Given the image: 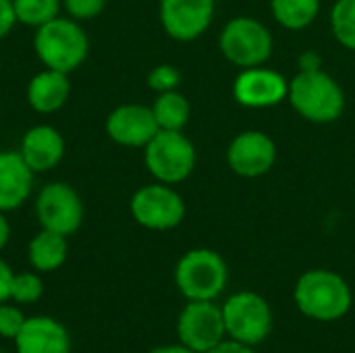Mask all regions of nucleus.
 <instances>
[{"mask_svg": "<svg viewBox=\"0 0 355 353\" xmlns=\"http://www.w3.org/2000/svg\"><path fill=\"white\" fill-rule=\"evenodd\" d=\"M287 98L302 119L316 125L335 123L345 110L343 87L333 75L322 69L300 71L289 81Z\"/></svg>", "mask_w": 355, "mask_h": 353, "instance_id": "1", "label": "nucleus"}, {"mask_svg": "<svg viewBox=\"0 0 355 353\" xmlns=\"http://www.w3.org/2000/svg\"><path fill=\"white\" fill-rule=\"evenodd\" d=\"M293 300L304 316L320 322H333L349 312L354 295L339 273L314 268L297 279Z\"/></svg>", "mask_w": 355, "mask_h": 353, "instance_id": "2", "label": "nucleus"}, {"mask_svg": "<svg viewBox=\"0 0 355 353\" xmlns=\"http://www.w3.org/2000/svg\"><path fill=\"white\" fill-rule=\"evenodd\" d=\"M33 50L46 69L69 75L85 62L89 54V40L79 21L60 15L35 29Z\"/></svg>", "mask_w": 355, "mask_h": 353, "instance_id": "3", "label": "nucleus"}, {"mask_svg": "<svg viewBox=\"0 0 355 353\" xmlns=\"http://www.w3.org/2000/svg\"><path fill=\"white\" fill-rule=\"evenodd\" d=\"M175 283L189 302H214L229 283V268L214 250H189L175 266Z\"/></svg>", "mask_w": 355, "mask_h": 353, "instance_id": "4", "label": "nucleus"}, {"mask_svg": "<svg viewBox=\"0 0 355 353\" xmlns=\"http://www.w3.org/2000/svg\"><path fill=\"white\" fill-rule=\"evenodd\" d=\"M196 146L183 131H158L144 148V162L154 181L177 185L196 169Z\"/></svg>", "mask_w": 355, "mask_h": 353, "instance_id": "5", "label": "nucleus"}, {"mask_svg": "<svg viewBox=\"0 0 355 353\" xmlns=\"http://www.w3.org/2000/svg\"><path fill=\"white\" fill-rule=\"evenodd\" d=\"M218 48L231 64L250 69L264 64L272 56L275 40L268 27L258 19L233 17L218 35Z\"/></svg>", "mask_w": 355, "mask_h": 353, "instance_id": "6", "label": "nucleus"}, {"mask_svg": "<svg viewBox=\"0 0 355 353\" xmlns=\"http://www.w3.org/2000/svg\"><path fill=\"white\" fill-rule=\"evenodd\" d=\"M131 216L150 231H171L185 218V202L181 193L166 183L154 181L139 187L129 202Z\"/></svg>", "mask_w": 355, "mask_h": 353, "instance_id": "7", "label": "nucleus"}, {"mask_svg": "<svg viewBox=\"0 0 355 353\" xmlns=\"http://www.w3.org/2000/svg\"><path fill=\"white\" fill-rule=\"evenodd\" d=\"M223 320L231 339L258 345L272 331V310L268 302L254 291H239L223 304Z\"/></svg>", "mask_w": 355, "mask_h": 353, "instance_id": "8", "label": "nucleus"}, {"mask_svg": "<svg viewBox=\"0 0 355 353\" xmlns=\"http://www.w3.org/2000/svg\"><path fill=\"white\" fill-rule=\"evenodd\" d=\"M83 214L79 191L64 181H50L35 196V216L42 229L69 237L81 227Z\"/></svg>", "mask_w": 355, "mask_h": 353, "instance_id": "9", "label": "nucleus"}, {"mask_svg": "<svg viewBox=\"0 0 355 353\" xmlns=\"http://www.w3.org/2000/svg\"><path fill=\"white\" fill-rule=\"evenodd\" d=\"M177 335L185 347L196 353L210 352L227 335L223 308L214 302H189L179 316Z\"/></svg>", "mask_w": 355, "mask_h": 353, "instance_id": "10", "label": "nucleus"}, {"mask_svg": "<svg viewBox=\"0 0 355 353\" xmlns=\"http://www.w3.org/2000/svg\"><path fill=\"white\" fill-rule=\"evenodd\" d=\"M216 0H160V25L177 42L202 37L214 21Z\"/></svg>", "mask_w": 355, "mask_h": 353, "instance_id": "11", "label": "nucleus"}, {"mask_svg": "<svg viewBox=\"0 0 355 353\" xmlns=\"http://www.w3.org/2000/svg\"><path fill=\"white\" fill-rule=\"evenodd\" d=\"M277 162V144L264 131H241L237 133L227 148L229 169L243 177L256 179L272 171Z\"/></svg>", "mask_w": 355, "mask_h": 353, "instance_id": "12", "label": "nucleus"}, {"mask_svg": "<svg viewBox=\"0 0 355 353\" xmlns=\"http://www.w3.org/2000/svg\"><path fill=\"white\" fill-rule=\"evenodd\" d=\"M289 81L264 64L241 69L233 81V98L245 108H270L287 100Z\"/></svg>", "mask_w": 355, "mask_h": 353, "instance_id": "13", "label": "nucleus"}, {"mask_svg": "<svg viewBox=\"0 0 355 353\" xmlns=\"http://www.w3.org/2000/svg\"><path fill=\"white\" fill-rule=\"evenodd\" d=\"M110 141L123 148H146L150 139L160 131L150 106L144 104H121L106 117L104 123Z\"/></svg>", "mask_w": 355, "mask_h": 353, "instance_id": "14", "label": "nucleus"}, {"mask_svg": "<svg viewBox=\"0 0 355 353\" xmlns=\"http://www.w3.org/2000/svg\"><path fill=\"white\" fill-rule=\"evenodd\" d=\"M64 152H67V144L62 133L46 123L29 127L19 144V154L35 175L56 169L62 162Z\"/></svg>", "mask_w": 355, "mask_h": 353, "instance_id": "15", "label": "nucleus"}, {"mask_svg": "<svg viewBox=\"0 0 355 353\" xmlns=\"http://www.w3.org/2000/svg\"><path fill=\"white\" fill-rule=\"evenodd\" d=\"M33 177L19 150H0V212H12L29 200Z\"/></svg>", "mask_w": 355, "mask_h": 353, "instance_id": "16", "label": "nucleus"}, {"mask_svg": "<svg viewBox=\"0 0 355 353\" xmlns=\"http://www.w3.org/2000/svg\"><path fill=\"white\" fill-rule=\"evenodd\" d=\"M19 353H69L71 339L67 329L48 316L25 318L19 335L15 337Z\"/></svg>", "mask_w": 355, "mask_h": 353, "instance_id": "17", "label": "nucleus"}, {"mask_svg": "<svg viewBox=\"0 0 355 353\" xmlns=\"http://www.w3.org/2000/svg\"><path fill=\"white\" fill-rule=\"evenodd\" d=\"M27 104L31 110L40 114H52L58 112L71 94V81L67 73L54 71V69H42L35 73L27 83Z\"/></svg>", "mask_w": 355, "mask_h": 353, "instance_id": "18", "label": "nucleus"}, {"mask_svg": "<svg viewBox=\"0 0 355 353\" xmlns=\"http://www.w3.org/2000/svg\"><path fill=\"white\" fill-rule=\"evenodd\" d=\"M67 254H69L67 237L48 229H42L29 241V248H27V258L31 266L40 273H52L60 268L67 260Z\"/></svg>", "mask_w": 355, "mask_h": 353, "instance_id": "19", "label": "nucleus"}, {"mask_svg": "<svg viewBox=\"0 0 355 353\" xmlns=\"http://www.w3.org/2000/svg\"><path fill=\"white\" fill-rule=\"evenodd\" d=\"M150 108L154 112L158 129L162 131H183L191 117L189 100L179 89L158 94Z\"/></svg>", "mask_w": 355, "mask_h": 353, "instance_id": "20", "label": "nucleus"}, {"mask_svg": "<svg viewBox=\"0 0 355 353\" xmlns=\"http://www.w3.org/2000/svg\"><path fill=\"white\" fill-rule=\"evenodd\" d=\"M270 12L281 27L300 31L316 21L320 0H270Z\"/></svg>", "mask_w": 355, "mask_h": 353, "instance_id": "21", "label": "nucleus"}, {"mask_svg": "<svg viewBox=\"0 0 355 353\" xmlns=\"http://www.w3.org/2000/svg\"><path fill=\"white\" fill-rule=\"evenodd\" d=\"M17 23L25 27H42L48 21L60 17L62 0H12Z\"/></svg>", "mask_w": 355, "mask_h": 353, "instance_id": "22", "label": "nucleus"}, {"mask_svg": "<svg viewBox=\"0 0 355 353\" xmlns=\"http://www.w3.org/2000/svg\"><path fill=\"white\" fill-rule=\"evenodd\" d=\"M333 37L347 50H355V0H337L331 8Z\"/></svg>", "mask_w": 355, "mask_h": 353, "instance_id": "23", "label": "nucleus"}, {"mask_svg": "<svg viewBox=\"0 0 355 353\" xmlns=\"http://www.w3.org/2000/svg\"><path fill=\"white\" fill-rule=\"evenodd\" d=\"M44 293V283L37 275L33 273H19L12 277L10 285V298L19 304H33L42 298Z\"/></svg>", "mask_w": 355, "mask_h": 353, "instance_id": "24", "label": "nucleus"}, {"mask_svg": "<svg viewBox=\"0 0 355 353\" xmlns=\"http://www.w3.org/2000/svg\"><path fill=\"white\" fill-rule=\"evenodd\" d=\"M148 85L156 94L179 89L181 85V71L173 64H158L148 73Z\"/></svg>", "mask_w": 355, "mask_h": 353, "instance_id": "25", "label": "nucleus"}, {"mask_svg": "<svg viewBox=\"0 0 355 353\" xmlns=\"http://www.w3.org/2000/svg\"><path fill=\"white\" fill-rule=\"evenodd\" d=\"M108 0H62V10L67 17L83 23L96 19L104 8Z\"/></svg>", "mask_w": 355, "mask_h": 353, "instance_id": "26", "label": "nucleus"}, {"mask_svg": "<svg viewBox=\"0 0 355 353\" xmlns=\"http://www.w3.org/2000/svg\"><path fill=\"white\" fill-rule=\"evenodd\" d=\"M25 318L23 314L12 306H0V337L15 339L23 327Z\"/></svg>", "mask_w": 355, "mask_h": 353, "instance_id": "27", "label": "nucleus"}, {"mask_svg": "<svg viewBox=\"0 0 355 353\" xmlns=\"http://www.w3.org/2000/svg\"><path fill=\"white\" fill-rule=\"evenodd\" d=\"M17 25L12 0H0V40H4Z\"/></svg>", "mask_w": 355, "mask_h": 353, "instance_id": "28", "label": "nucleus"}, {"mask_svg": "<svg viewBox=\"0 0 355 353\" xmlns=\"http://www.w3.org/2000/svg\"><path fill=\"white\" fill-rule=\"evenodd\" d=\"M12 277L15 273L10 270V266L0 260V304L6 302L10 298V285H12Z\"/></svg>", "mask_w": 355, "mask_h": 353, "instance_id": "29", "label": "nucleus"}, {"mask_svg": "<svg viewBox=\"0 0 355 353\" xmlns=\"http://www.w3.org/2000/svg\"><path fill=\"white\" fill-rule=\"evenodd\" d=\"M206 353H256L254 352V347L252 345H245V343H239V341H235V339H231V341H220L216 347H212L210 352Z\"/></svg>", "mask_w": 355, "mask_h": 353, "instance_id": "30", "label": "nucleus"}, {"mask_svg": "<svg viewBox=\"0 0 355 353\" xmlns=\"http://www.w3.org/2000/svg\"><path fill=\"white\" fill-rule=\"evenodd\" d=\"M306 69H320V58H318V54L306 52V54L300 58V71H306Z\"/></svg>", "mask_w": 355, "mask_h": 353, "instance_id": "31", "label": "nucleus"}, {"mask_svg": "<svg viewBox=\"0 0 355 353\" xmlns=\"http://www.w3.org/2000/svg\"><path fill=\"white\" fill-rule=\"evenodd\" d=\"M8 237H10V225L6 221V212H0V252L8 243Z\"/></svg>", "mask_w": 355, "mask_h": 353, "instance_id": "32", "label": "nucleus"}, {"mask_svg": "<svg viewBox=\"0 0 355 353\" xmlns=\"http://www.w3.org/2000/svg\"><path fill=\"white\" fill-rule=\"evenodd\" d=\"M150 353H196L193 350H189V347H185L183 343L181 345H164V347H156V350H152Z\"/></svg>", "mask_w": 355, "mask_h": 353, "instance_id": "33", "label": "nucleus"}, {"mask_svg": "<svg viewBox=\"0 0 355 353\" xmlns=\"http://www.w3.org/2000/svg\"><path fill=\"white\" fill-rule=\"evenodd\" d=\"M0 353H2V352H0Z\"/></svg>", "mask_w": 355, "mask_h": 353, "instance_id": "34", "label": "nucleus"}]
</instances>
